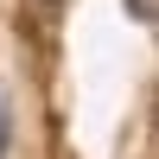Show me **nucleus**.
<instances>
[{
    "mask_svg": "<svg viewBox=\"0 0 159 159\" xmlns=\"http://www.w3.org/2000/svg\"><path fill=\"white\" fill-rule=\"evenodd\" d=\"M7 147H13V108H7V96H0V159H7Z\"/></svg>",
    "mask_w": 159,
    "mask_h": 159,
    "instance_id": "obj_1",
    "label": "nucleus"
}]
</instances>
